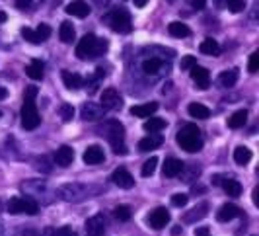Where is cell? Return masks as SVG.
I'll use <instances>...</instances> for the list:
<instances>
[{
    "instance_id": "6da1fadb",
    "label": "cell",
    "mask_w": 259,
    "mask_h": 236,
    "mask_svg": "<svg viewBox=\"0 0 259 236\" xmlns=\"http://www.w3.org/2000/svg\"><path fill=\"white\" fill-rule=\"evenodd\" d=\"M35 96H37V88L27 86L26 94H24V105H22V127L27 131L39 127V123H41V115H39L37 105H35Z\"/></svg>"
},
{
    "instance_id": "7a4b0ae2",
    "label": "cell",
    "mask_w": 259,
    "mask_h": 236,
    "mask_svg": "<svg viewBox=\"0 0 259 236\" xmlns=\"http://www.w3.org/2000/svg\"><path fill=\"white\" fill-rule=\"evenodd\" d=\"M105 51H107V40H100V37H96L92 33L84 35L76 45V57L82 59V61L96 59V57L104 55Z\"/></svg>"
},
{
    "instance_id": "3957f363",
    "label": "cell",
    "mask_w": 259,
    "mask_h": 236,
    "mask_svg": "<svg viewBox=\"0 0 259 236\" xmlns=\"http://www.w3.org/2000/svg\"><path fill=\"white\" fill-rule=\"evenodd\" d=\"M176 141H178V144L182 146L183 150H187V152H199V150L203 148L201 131H199V127L193 125V123L182 127V129L178 131V135H176Z\"/></svg>"
},
{
    "instance_id": "277c9868",
    "label": "cell",
    "mask_w": 259,
    "mask_h": 236,
    "mask_svg": "<svg viewBox=\"0 0 259 236\" xmlns=\"http://www.w3.org/2000/svg\"><path fill=\"white\" fill-rule=\"evenodd\" d=\"M104 22L109 24L113 31L117 33H131L133 22H131V14L123 8H113L104 16Z\"/></svg>"
},
{
    "instance_id": "5b68a950",
    "label": "cell",
    "mask_w": 259,
    "mask_h": 236,
    "mask_svg": "<svg viewBox=\"0 0 259 236\" xmlns=\"http://www.w3.org/2000/svg\"><path fill=\"white\" fill-rule=\"evenodd\" d=\"M105 131H107V139H109V144H111L113 152H115V154H127V144H125V127H123L119 121L111 119V121H107Z\"/></svg>"
},
{
    "instance_id": "8992f818",
    "label": "cell",
    "mask_w": 259,
    "mask_h": 236,
    "mask_svg": "<svg viewBox=\"0 0 259 236\" xmlns=\"http://www.w3.org/2000/svg\"><path fill=\"white\" fill-rule=\"evenodd\" d=\"M8 213L10 215H37L39 213V205L37 201H33L31 197H12L8 201Z\"/></svg>"
},
{
    "instance_id": "52a82bcc",
    "label": "cell",
    "mask_w": 259,
    "mask_h": 236,
    "mask_svg": "<svg viewBox=\"0 0 259 236\" xmlns=\"http://www.w3.org/2000/svg\"><path fill=\"white\" fill-rule=\"evenodd\" d=\"M164 70H169V63L160 57H148L146 61H143V72L146 76H158Z\"/></svg>"
},
{
    "instance_id": "ba28073f",
    "label": "cell",
    "mask_w": 259,
    "mask_h": 236,
    "mask_svg": "<svg viewBox=\"0 0 259 236\" xmlns=\"http://www.w3.org/2000/svg\"><path fill=\"white\" fill-rule=\"evenodd\" d=\"M100 105L104 107V111H111V109H119L123 105V100H121V96H119L115 88H105L102 92Z\"/></svg>"
},
{
    "instance_id": "9c48e42d",
    "label": "cell",
    "mask_w": 259,
    "mask_h": 236,
    "mask_svg": "<svg viewBox=\"0 0 259 236\" xmlns=\"http://www.w3.org/2000/svg\"><path fill=\"white\" fill-rule=\"evenodd\" d=\"M169 223V211L166 207H156L150 215H148V224L154 230H162L166 228V224Z\"/></svg>"
},
{
    "instance_id": "30bf717a",
    "label": "cell",
    "mask_w": 259,
    "mask_h": 236,
    "mask_svg": "<svg viewBox=\"0 0 259 236\" xmlns=\"http://www.w3.org/2000/svg\"><path fill=\"white\" fill-rule=\"evenodd\" d=\"M189 70H191L189 76H191V80L197 84V88H199V90H207L208 84H210V72H208L207 68L195 65L193 68H189Z\"/></svg>"
},
{
    "instance_id": "8fae6325",
    "label": "cell",
    "mask_w": 259,
    "mask_h": 236,
    "mask_svg": "<svg viewBox=\"0 0 259 236\" xmlns=\"http://www.w3.org/2000/svg\"><path fill=\"white\" fill-rule=\"evenodd\" d=\"M104 107L100 104H94V102H86L80 109V115L84 121H98V119L104 117Z\"/></svg>"
},
{
    "instance_id": "7c38bea8",
    "label": "cell",
    "mask_w": 259,
    "mask_h": 236,
    "mask_svg": "<svg viewBox=\"0 0 259 236\" xmlns=\"http://www.w3.org/2000/svg\"><path fill=\"white\" fill-rule=\"evenodd\" d=\"M111 182L119 187H123V189H131V187H135V178L129 174V170H125V168H117L113 174H111Z\"/></svg>"
},
{
    "instance_id": "4fadbf2b",
    "label": "cell",
    "mask_w": 259,
    "mask_h": 236,
    "mask_svg": "<svg viewBox=\"0 0 259 236\" xmlns=\"http://www.w3.org/2000/svg\"><path fill=\"white\" fill-rule=\"evenodd\" d=\"M240 215H242V209H240L238 205L226 203V205H222L221 209L217 211V221H219V223H228V221H234V219L240 217Z\"/></svg>"
},
{
    "instance_id": "5bb4252c",
    "label": "cell",
    "mask_w": 259,
    "mask_h": 236,
    "mask_svg": "<svg viewBox=\"0 0 259 236\" xmlns=\"http://www.w3.org/2000/svg\"><path fill=\"white\" fill-rule=\"evenodd\" d=\"M86 232L90 236H104L105 232V219L104 215H94L86 221Z\"/></svg>"
},
{
    "instance_id": "9a60e30c",
    "label": "cell",
    "mask_w": 259,
    "mask_h": 236,
    "mask_svg": "<svg viewBox=\"0 0 259 236\" xmlns=\"http://www.w3.org/2000/svg\"><path fill=\"white\" fill-rule=\"evenodd\" d=\"M84 162L86 164H102L105 160V154H104V148L102 146H98V144H92V146H88L86 150H84Z\"/></svg>"
},
{
    "instance_id": "2e32d148",
    "label": "cell",
    "mask_w": 259,
    "mask_h": 236,
    "mask_svg": "<svg viewBox=\"0 0 259 236\" xmlns=\"http://www.w3.org/2000/svg\"><path fill=\"white\" fill-rule=\"evenodd\" d=\"M90 12H92L90 6H88L84 0H74V2H70V4L66 6V14L74 16V18H88Z\"/></svg>"
},
{
    "instance_id": "e0dca14e",
    "label": "cell",
    "mask_w": 259,
    "mask_h": 236,
    "mask_svg": "<svg viewBox=\"0 0 259 236\" xmlns=\"http://www.w3.org/2000/svg\"><path fill=\"white\" fill-rule=\"evenodd\" d=\"M162 143H164L162 135H148V137H144V139L139 141V152H150V150L158 148Z\"/></svg>"
},
{
    "instance_id": "ac0fdd59",
    "label": "cell",
    "mask_w": 259,
    "mask_h": 236,
    "mask_svg": "<svg viewBox=\"0 0 259 236\" xmlns=\"http://www.w3.org/2000/svg\"><path fill=\"white\" fill-rule=\"evenodd\" d=\"M183 168H185V164H183L182 160H178V158H168V160L164 162L162 172H164V176H166V178H176V176H180V174H182Z\"/></svg>"
},
{
    "instance_id": "d6986e66",
    "label": "cell",
    "mask_w": 259,
    "mask_h": 236,
    "mask_svg": "<svg viewBox=\"0 0 259 236\" xmlns=\"http://www.w3.org/2000/svg\"><path fill=\"white\" fill-rule=\"evenodd\" d=\"M72 160H74V150H72L70 146H66V144H63V146L55 152V162H57L59 166H63V168L70 166Z\"/></svg>"
},
{
    "instance_id": "ffe728a7",
    "label": "cell",
    "mask_w": 259,
    "mask_h": 236,
    "mask_svg": "<svg viewBox=\"0 0 259 236\" xmlns=\"http://www.w3.org/2000/svg\"><path fill=\"white\" fill-rule=\"evenodd\" d=\"M61 195L66 201H80V199H84V187L82 185H65V187H61Z\"/></svg>"
},
{
    "instance_id": "44dd1931",
    "label": "cell",
    "mask_w": 259,
    "mask_h": 236,
    "mask_svg": "<svg viewBox=\"0 0 259 236\" xmlns=\"http://www.w3.org/2000/svg\"><path fill=\"white\" fill-rule=\"evenodd\" d=\"M156 109H158V102H148V104L133 105L131 113L137 115V117H150L152 113H156Z\"/></svg>"
},
{
    "instance_id": "7402d4cb",
    "label": "cell",
    "mask_w": 259,
    "mask_h": 236,
    "mask_svg": "<svg viewBox=\"0 0 259 236\" xmlns=\"http://www.w3.org/2000/svg\"><path fill=\"white\" fill-rule=\"evenodd\" d=\"M63 82L68 90H78L82 84H84V78L76 74V72H70V70H63Z\"/></svg>"
},
{
    "instance_id": "603a6c76",
    "label": "cell",
    "mask_w": 259,
    "mask_h": 236,
    "mask_svg": "<svg viewBox=\"0 0 259 236\" xmlns=\"http://www.w3.org/2000/svg\"><path fill=\"white\" fill-rule=\"evenodd\" d=\"M187 111H189V115H191L193 119H208L210 117V109H208L205 104H197V102H193V104H189Z\"/></svg>"
},
{
    "instance_id": "cb8c5ba5",
    "label": "cell",
    "mask_w": 259,
    "mask_h": 236,
    "mask_svg": "<svg viewBox=\"0 0 259 236\" xmlns=\"http://www.w3.org/2000/svg\"><path fill=\"white\" fill-rule=\"evenodd\" d=\"M207 211H208L207 203H201V205H197L195 209L189 211V213L183 217V221H185V223H195V221H199V219L207 217Z\"/></svg>"
},
{
    "instance_id": "d4e9b609",
    "label": "cell",
    "mask_w": 259,
    "mask_h": 236,
    "mask_svg": "<svg viewBox=\"0 0 259 236\" xmlns=\"http://www.w3.org/2000/svg\"><path fill=\"white\" fill-rule=\"evenodd\" d=\"M59 37H61V41H63V43H66V45L74 41V37H76V31H74V27H72V24H70V22H63V24H61Z\"/></svg>"
},
{
    "instance_id": "484cf974",
    "label": "cell",
    "mask_w": 259,
    "mask_h": 236,
    "mask_svg": "<svg viewBox=\"0 0 259 236\" xmlns=\"http://www.w3.org/2000/svg\"><path fill=\"white\" fill-rule=\"evenodd\" d=\"M43 68H45L43 63H41L39 59H33V61H31V65H27L26 74L31 80H41L43 78Z\"/></svg>"
},
{
    "instance_id": "4316f807",
    "label": "cell",
    "mask_w": 259,
    "mask_h": 236,
    "mask_svg": "<svg viewBox=\"0 0 259 236\" xmlns=\"http://www.w3.org/2000/svg\"><path fill=\"white\" fill-rule=\"evenodd\" d=\"M168 31L171 37H180V40H182V37H187V35L191 33L189 27L185 26L183 22H171V24L168 26Z\"/></svg>"
},
{
    "instance_id": "83f0119b",
    "label": "cell",
    "mask_w": 259,
    "mask_h": 236,
    "mask_svg": "<svg viewBox=\"0 0 259 236\" xmlns=\"http://www.w3.org/2000/svg\"><path fill=\"white\" fill-rule=\"evenodd\" d=\"M166 119H162V117H150L148 121H144V131L146 133H158V131H162V129H166Z\"/></svg>"
},
{
    "instance_id": "f1b7e54d",
    "label": "cell",
    "mask_w": 259,
    "mask_h": 236,
    "mask_svg": "<svg viewBox=\"0 0 259 236\" xmlns=\"http://www.w3.org/2000/svg\"><path fill=\"white\" fill-rule=\"evenodd\" d=\"M247 121V111L246 109H238L236 113H232V117L228 119V127L230 129H240V127H244Z\"/></svg>"
},
{
    "instance_id": "f546056e",
    "label": "cell",
    "mask_w": 259,
    "mask_h": 236,
    "mask_svg": "<svg viewBox=\"0 0 259 236\" xmlns=\"http://www.w3.org/2000/svg\"><path fill=\"white\" fill-rule=\"evenodd\" d=\"M222 187H224V191L230 197H240V193H242V184L238 180H234V178H230V180L226 178L222 182Z\"/></svg>"
},
{
    "instance_id": "4dcf8cb0",
    "label": "cell",
    "mask_w": 259,
    "mask_h": 236,
    "mask_svg": "<svg viewBox=\"0 0 259 236\" xmlns=\"http://www.w3.org/2000/svg\"><path fill=\"white\" fill-rule=\"evenodd\" d=\"M249 160H251V150H249L247 146H238V148L234 150V162H236V164L246 166Z\"/></svg>"
},
{
    "instance_id": "1f68e13d",
    "label": "cell",
    "mask_w": 259,
    "mask_h": 236,
    "mask_svg": "<svg viewBox=\"0 0 259 236\" xmlns=\"http://www.w3.org/2000/svg\"><path fill=\"white\" fill-rule=\"evenodd\" d=\"M199 49H201V53H203V55H210V57H217V55L221 53V45H219V43H217L214 40L207 37V40L201 43V47H199Z\"/></svg>"
},
{
    "instance_id": "d6a6232c",
    "label": "cell",
    "mask_w": 259,
    "mask_h": 236,
    "mask_svg": "<svg viewBox=\"0 0 259 236\" xmlns=\"http://www.w3.org/2000/svg\"><path fill=\"white\" fill-rule=\"evenodd\" d=\"M238 72H240L238 68H230V70H224V72L221 74V78H219V80H221L222 86H224V88H232L234 84L238 82Z\"/></svg>"
},
{
    "instance_id": "836d02e7",
    "label": "cell",
    "mask_w": 259,
    "mask_h": 236,
    "mask_svg": "<svg viewBox=\"0 0 259 236\" xmlns=\"http://www.w3.org/2000/svg\"><path fill=\"white\" fill-rule=\"evenodd\" d=\"M156 166H158V158H156V156H150L143 164V170H141V174H143L144 178H150V176H152V174L156 172Z\"/></svg>"
},
{
    "instance_id": "e575fe53",
    "label": "cell",
    "mask_w": 259,
    "mask_h": 236,
    "mask_svg": "<svg viewBox=\"0 0 259 236\" xmlns=\"http://www.w3.org/2000/svg\"><path fill=\"white\" fill-rule=\"evenodd\" d=\"M115 219H119V221H123V223H127L131 219V207L129 205H119V207H115Z\"/></svg>"
},
{
    "instance_id": "d590c367",
    "label": "cell",
    "mask_w": 259,
    "mask_h": 236,
    "mask_svg": "<svg viewBox=\"0 0 259 236\" xmlns=\"http://www.w3.org/2000/svg\"><path fill=\"white\" fill-rule=\"evenodd\" d=\"M35 35H37L39 43L47 41L49 37H51V27L47 26V24H39V27L35 29Z\"/></svg>"
},
{
    "instance_id": "8d00e7d4",
    "label": "cell",
    "mask_w": 259,
    "mask_h": 236,
    "mask_svg": "<svg viewBox=\"0 0 259 236\" xmlns=\"http://www.w3.org/2000/svg\"><path fill=\"white\" fill-rule=\"evenodd\" d=\"M59 111H61V117H63V121H65V123L72 121V117H74V107H72L70 104H63Z\"/></svg>"
},
{
    "instance_id": "74e56055",
    "label": "cell",
    "mask_w": 259,
    "mask_h": 236,
    "mask_svg": "<svg viewBox=\"0 0 259 236\" xmlns=\"http://www.w3.org/2000/svg\"><path fill=\"white\" fill-rule=\"evenodd\" d=\"M22 37L29 43H33V45H39V40L37 35H35V29H29V27H22Z\"/></svg>"
},
{
    "instance_id": "f35d334b",
    "label": "cell",
    "mask_w": 259,
    "mask_h": 236,
    "mask_svg": "<svg viewBox=\"0 0 259 236\" xmlns=\"http://www.w3.org/2000/svg\"><path fill=\"white\" fill-rule=\"evenodd\" d=\"M226 6H228V10H232V12H244V8H246V2L244 0H228L226 2Z\"/></svg>"
},
{
    "instance_id": "ab89813d",
    "label": "cell",
    "mask_w": 259,
    "mask_h": 236,
    "mask_svg": "<svg viewBox=\"0 0 259 236\" xmlns=\"http://www.w3.org/2000/svg\"><path fill=\"white\" fill-rule=\"evenodd\" d=\"M259 68V53L253 51L251 55H249V63H247V70L253 74V72H257Z\"/></svg>"
},
{
    "instance_id": "60d3db41",
    "label": "cell",
    "mask_w": 259,
    "mask_h": 236,
    "mask_svg": "<svg viewBox=\"0 0 259 236\" xmlns=\"http://www.w3.org/2000/svg\"><path fill=\"white\" fill-rule=\"evenodd\" d=\"M187 201H189V197L185 195V193H176V195L171 197V205L174 207H185Z\"/></svg>"
},
{
    "instance_id": "b9f144b4",
    "label": "cell",
    "mask_w": 259,
    "mask_h": 236,
    "mask_svg": "<svg viewBox=\"0 0 259 236\" xmlns=\"http://www.w3.org/2000/svg\"><path fill=\"white\" fill-rule=\"evenodd\" d=\"M195 65H197V57H193V55H185V57L182 59L183 70H189V68H193Z\"/></svg>"
},
{
    "instance_id": "7bdbcfd3",
    "label": "cell",
    "mask_w": 259,
    "mask_h": 236,
    "mask_svg": "<svg viewBox=\"0 0 259 236\" xmlns=\"http://www.w3.org/2000/svg\"><path fill=\"white\" fill-rule=\"evenodd\" d=\"M51 236H76V232L70 226H61V228L51 230Z\"/></svg>"
},
{
    "instance_id": "ee69618b",
    "label": "cell",
    "mask_w": 259,
    "mask_h": 236,
    "mask_svg": "<svg viewBox=\"0 0 259 236\" xmlns=\"http://www.w3.org/2000/svg\"><path fill=\"white\" fill-rule=\"evenodd\" d=\"M193 10H203L205 8V4H207V0H185Z\"/></svg>"
},
{
    "instance_id": "f6af8a7d",
    "label": "cell",
    "mask_w": 259,
    "mask_h": 236,
    "mask_svg": "<svg viewBox=\"0 0 259 236\" xmlns=\"http://www.w3.org/2000/svg\"><path fill=\"white\" fill-rule=\"evenodd\" d=\"M16 6L20 10H27V8H31V0H16Z\"/></svg>"
},
{
    "instance_id": "bcb514c9",
    "label": "cell",
    "mask_w": 259,
    "mask_h": 236,
    "mask_svg": "<svg viewBox=\"0 0 259 236\" xmlns=\"http://www.w3.org/2000/svg\"><path fill=\"white\" fill-rule=\"evenodd\" d=\"M195 236H208L207 226H201V228H195Z\"/></svg>"
},
{
    "instance_id": "7dc6e473",
    "label": "cell",
    "mask_w": 259,
    "mask_h": 236,
    "mask_svg": "<svg viewBox=\"0 0 259 236\" xmlns=\"http://www.w3.org/2000/svg\"><path fill=\"white\" fill-rule=\"evenodd\" d=\"M135 2V6H139V8H144L146 4H148V0H133Z\"/></svg>"
},
{
    "instance_id": "c3c4849f",
    "label": "cell",
    "mask_w": 259,
    "mask_h": 236,
    "mask_svg": "<svg viewBox=\"0 0 259 236\" xmlns=\"http://www.w3.org/2000/svg\"><path fill=\"white\" fill-rule=\"evenodd\" d=\"M6 96H8V90H6V88H2V86H0V100H4V98H6Z\"/></svg>"
},
{
    "instance_id": "681fc988",
    "label": "cell",
    "mask_w": 259,
    "mask_h": 236,
    "mask_svg": "<svg viewBox=\"0 0 259 236\" xmlns=\"http://www.w3.org/2000/svg\"><path fill=\"white\" fill-rule=\"evenodd\" d=\"M4 22H6V14L0 12V24H4Z\"/></svg>"
},
{
    "instance_id": "f907efd6",
    "label": "cell",
    "mask_w": 259,
    "mask_h": 236,
    "mask_svg": "<svg viewBox=\"0 0 259 236\" xmlns=\"http://www.w3.org/2000/svg\"><path fill=\"white\" fill-rule=\"evenodd\" d=\"M226 2L228 0H217V4H221V6H226Z\"/></svg>"
},
{
    "instance_id": "816d5d0a",
    "label": "cell",
    "mask_w": 259,
    "mask_h": 236,
    "mask_svg": "<svg viewBox=\"0 0 259 236\" xmlns=\"http://www.w3.org/2000/svg\"><path fill=\"white\" fill-rule=\"evenodd\" d=\"M0 236H4V228H2V224H0Z\"/></svg>"
},
{
    "instance_id": "f5cc1de1",
    "label": "cell",
    "mask_w": 259,
    "mask_h": 236,
    "mask_svg": "<svg viewBox=\"0 0 259 236\" xmlns=\"http://www.w3.org/2000/svg\"><path fill=\"white\" fill-rule=\"evenodd\" d=\"M0 117H2V111H0Z\"/></svg>"
},
{
    "instance_id": "db71d44e",
    "label": "cell",
    "mask_w": 259,
    "mask_h": 236,
    "mask_svg": "<svg viewBox=\"0 0 259 236\" xmlns=\"http://www.w3.org/2000/svg\"><path fill=\"white\" fill-rule=\"evenodd\" d=\"M169 2H174V0H169Z\"/></svg>"
}]
</instances>
